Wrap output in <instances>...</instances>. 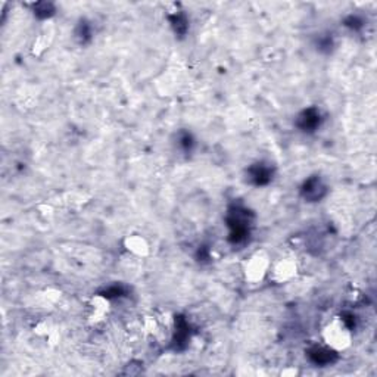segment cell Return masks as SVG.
I'll use <instances>...</instances> for the list:
<instances>
[{
	"mask_svg": "<svg viewBox=\"0 0 377 377\" xmlns=\"http://www.w3.org/2000/svg\"><path fill=\"white\" fill-rule=\"evenodd\" d=\"M321 339L327 348L336 353H343L353 345V332L346 326V323L334 317L326 323V326L321 330Z\"/></svg>",
	"mask_w": 377,
	"mask_h": 377,
	"instance_id": "6da1fadb",
	"label": "cell"
},
{
	"mask_svg": "<svg viewBox=\"0 0 377 377\" xmlns=\"http://www.w3.org/2000/svg\"><path fill=\"white\" fill-rule=\"evenodd\" d=\"M272 257L265 249H258L252 252L249 257L245 258L242 263V274H244L245 281L251 283V285H258L263 283L270 273L272 267Z\"/></svg>",
	"mask_w": 377,
	"mask_h": 377,
	"instance_id": "7a4b0ae2",
	"label": "cell"
},
{
	"mask_svg": "<svg viewBox=\"0 0 377 377\" xmlns=\"http://www.w3.org/2000/svg\"><path fill=\"white\" fill-rule=\"evenodd\" d=\"M300 273V264L295 257H280L272 263L270 273H268V279L274 281L276 285H285V283H290L293 279H296Z\"/></svg>",
	"mask_w": 377,
	"mask_h": 377,
	"instance_id": "3957f363",
	"label": "cell"
},
{
	"mask_svg": "<svg viewBox=\"0 0 377 377\" xmlns=\"http://www.w3.org/2000/svg\"><path fill=\"white\" fill-rule=\"evenodd\" d=\"M124 249L131 253L133 257L138 258H146L151 253V244L143 235L140 233H130L123 240Z\"/></svg>",
	"mask_w": 377,
	"mask_h": 377,
	"instance_id": "277c9868",
	"label": "cell"
},
{
	"mask_svg": "<svg viewBox=\"0 0 377 377\" xmlns=\"http://www.w3.org/2000/svg\"><path fill=\"white\" fill-rule=\"evenodd\" d=\"M111 304L108 301V298L102 295L93 296L89 302V323L91 325H98V323L103 321L108 314H110Z\"/></svg>",
	"mask_w": 377,
	"mask_h": 377,
	"instance_id": "5b68a950",
	"label": "cell"
},
{
	"mask_svg": "<svg viewBox=\"0 0 377 377\" xmlns=\"http://www.w3.org/2000/svg\"><path fill=\"white\" fill-rule=\"evenodd\" d=\"M296 373H298V371H296L295 369H288V370H283V371H281L283 376H288V374L290 376V374H296Z\"/></svg>",
	"mask_w": 377,
	"mask_h": 377,
	"instance_id": "8992f818",
	"label": "cell"
}]
</instances>
